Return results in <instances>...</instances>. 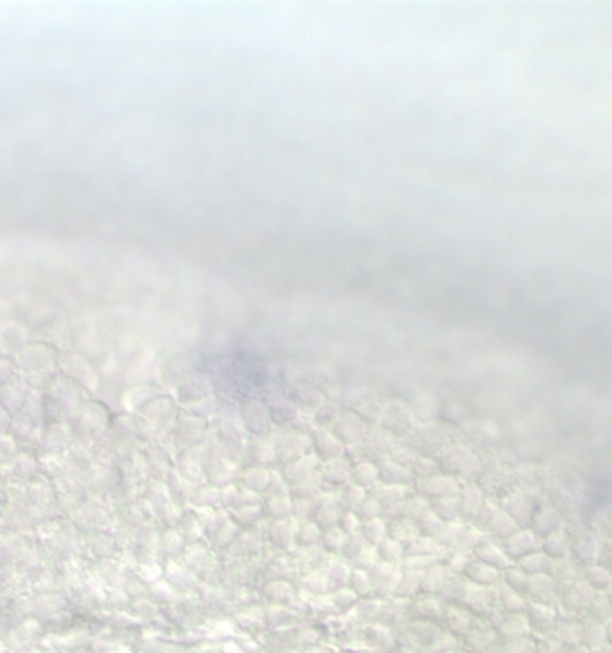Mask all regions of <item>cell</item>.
<instances>
[{
  "mask_svg": "<svg viewBox=\"0 0 612 653\" xmlns=\"http://www.w3.org/2000/svg\"><path fill=\"white\" fill-rule=\"evenodd\" d=\"M429 510L442 520V522H458L460 520V499L458 495H445V497L433 499Z\"/></svg>",
  "mask_w": 612,
  "mask_h": 653,
  "instance_id": "obj_15",
  "label": "cell"
},
{
  "mask_svg": "<svg viewBox=\"0 0 612 653\" xmlns=\"http://www.w3.org/2000/svg\"><path fill=\"white\" fill-rule=\"evenodd\" d=\"M339 413L341 411H339L338 404H334V402H323V404H320L314 409V422H316V426H320L321 429H327V427L336 424Z\"/></svg>",
  "mask_w": 612,
  "mask_h": 653,
  "instance_id": "obj_32",
  "label": "cell"
},
{
  "mask_svg": "<svg viewBox=\"0 0 612 653\" xmlns=\"http://www.w3.org/2000/svg\"><path fill=\"white\" fill-rule=\"evenodd\" d=\"M469 563H471L469 554L460 553V551H454L453 556L447 559V569H449V571H456V572H465Z\"/></svg>",
  "mask_w": 612,
  "mask_h": 653,
  "instance_id": "obj_47",
  "label": "cell"
},
{
  "mask_svg": "<svg viewBox=\"0 0 612 653\" xmlns=\"http://www.w3.org/2000/svg\"><path fill=\"white\" fill-rule=\"evenodd\" d=\"M476 554H478L480 562L487 563V565L497 569V571H499V569H508L510 563H512V560L506 556L505 551L501 549V547H497L496 544H485V542H481L480 546L476 547Z\"/></svg>",
  "mask_w": 612,
  "mask_h": 653,
  "instance_id": "obj_16",
  "label": "cell"
},
{
  "mask_svg": "<svg viewBox=\"0 0 612 653\" xmlns=\"http://www.w3.org/2000/svg\"><path fill=\"white\" fill-rule=\"evenodd\" d=\"M447 575H449V569L435 563L433 568L428 569V572H424V578H422L420 584H422L424 589H438L447 580Z\"/></svg>",
  "mask_w": 612,
  "mask_h": 653,
  "instance_id": "obj_39",
  "label": "cell"
},
{
  "mask_svg": "<svg viewBox=\"0 0 612 653\" xmlns=\"http://www.w3.org/2000/svg\"><path fill=\"white\" fill-rule=\"evenodd\" d=\"M360 533L367 540V544H373L377 546L382 538H386V520L382 517H376V519L364 520L360 526Z\"/></svg>",
  "mask_w": 612,
  "mask_h": 653,
  "instance_id": "obj_29",
  "label": "cell"
},
{
  "mask_svg": "<svg viewBox=\"0 0 612 653\" xmlns=\"http://www.w3.org/2000/svg\"><path fill=\"white\" fill-rule=\"evenodd\" d=\"M503 511H506L517 524H521V520L524 519V517H526V519L531 517V501L526 495L521 494L508 495V497L503 501Z\"/></svg>",
  "mask_w": 612,
  "mask_h": 653,
  "instance_id": "obj_19",
  "label": "cell"
},
{
  "mask_svg": "<svg viewBox=\"0 0 612 653\" xmlns=\"http://www.w3.org/2000/svg\"><path fill=\"white\" fill-rule=\"evenodd\" d=\"M445 522H442L431 510L422 511L415 520H413V526H415V531L419 537L424 538H435L438 535V531L442 529Z\"/></svg>",
  "mask_w": 612,
  "mask_h": 653,
  "instance_id": "obj_21",
  "label": "cell"
},
{
  "mask_svg": "<svg viewBox=\"0 0 612 653\" xmlns=\"http://www.w3.org/2000/svg\"><path fill=\"white\" fill-rule=\"evenodd\" d=\"M570 551H573L574 559L580 563H583V565H593V563H598V556L599 553H602V547H599L598 537H595L593 533H586V535H582V537L574 542Z\"/></svg>",
  "mask_w": 612,
  "mask_h": 653,
  "instance_id": "obj_9",
  "label": "cell"
},
{
  "mask_svg": "<svg viewBox=\"0 0 612 653\" xmlns=\"http://www.w3.org/2000/svg\"><path fill=\"white\" fill-rule=\"evenodd\" d=\"M351 479L354 485L361 486V488H372L377 483V467L372 465L370 461H360L354 463L351 469Z\"/></svg>",
  "mask_w": 612,
  "mask_h": 653,
  "instance_id": "obj_23",
  "label": "cell"
},
{
  "mask_svg": "<svg viewBox=\"0 0 612 653\" xmlns=\"http://www.w3.org/2000/svg\"><path fill=\"white\" fill-rule=\"evenodd\" d=\"M497 510H499V508H497V504H492V503H488V501H483V504H481V508L478 510V513H476V517H474L476 524L480 526V528H487L488 522H490V520H492V517L497 513Z\"/></svg>",
  "mask_w": 612,
  "mask_h": 653,
  "instance_id": "obj_45",
  "label": "cell"
},
{
  "mask_svg": "<svg viewBox=\"0 0 612 653\" xmlns=\"http://www.w3.org/2000/svg\"><path fill=\"white\" fill-rule=\"evenodd\" d=\"M417 494L420 497H429V499H438L445 497V495H458L460 494V485L458 481L451 476L445 474H435V476L428 477H419L415 481Z\"/></svg>",
  "mask_w": 612,
  "mask_h": 653,
  "instance_id": "obj_4",
  "label": "cell"
},
{
  "mask_svg": "<svg viewBox=\"0 0 612 653\" xmlns=\"http://www.w3.org/2000/svg\"><path fill=\"white\" fill-rule=\"evenodd\" d=\"M351 463L345 458H336V460L325 461L321 469L320 479L330 486H343L347 485L351 479Z\"/></svg>",
  "mask_w": 612,
  "mask_h": 653,
  "instance_id": "obj_11",
  "label": "cell"
},
{
  "mask_svg": "<svg viewBox=\"0 0 612 653\" xmlns=\"http://www.w3.org/2000/svg\"><path fill=\"white\" fill-rule=\"evenodd\" d=\"M351 581L355 589L360 590V593H367V590L370 589V576L367 571L354 569V571L351 572Z\"/></svg>",
  "mask_w": 612,
  "mask_h": 653,
  "instance_id": "obj_48",
  "label": "cell"
},
{
  "mask_svg": "<svg viewBox=\"0 0 612 653\" xmlns=\"http://www.w3.org/2000/svg\"><path fill=\"white\" fill-rule=\"evenodd\" d=\"M460 499V519L474 520L476 513L483 504V490H480L476 485H467L458 494Z\"/></svg>",
  "mask_w": 612,
  "mask_h": 653,
  "instance_id": "obj_12",
  "label": "cell"
},
{
  "mask_svg": "<svg viewBox=\"0 0 612 653\" xmlns=\"http://www.w3.org/2000/svg\"><path fill=\"white\" fill-rule=\"evenodd\" d=\"M268 490H271V492H273V495H287V492H289V486H287V483L284 481V477L280 476V474L275 472L273 476H270Z\"/></svg>",
  "mask_w": 612,
  "mask_h": 653,
  "instance_id": "obj_49",
  "label": "cell"
},
{
  "mask_svg": "<svg viewBox=\"0 0 612 653\" xmlns=\"http://www.w3.org/2000/svg\"><path fill=\"white\" fill-rule=\"evenodd\" d=\"M364 497H367V492H364L361 486L354 485V483H347V485H343L341 504L343 506H347V510L354 511L355 508L363 503Z\"/></svg>",
  "mask_w": 612,
  "mask_h": 653,
  "instance_id": "obj_35",
  "label": "cell"
},
{
  "mask_svg": "<svg viewBox=\"0 0 612 653\" xmlns=\"http://www.w3.org/2000/svg\"><path fill=\"white\" fill-rule=\"evenodd\" d=\"M531 520H533V533L544 538L561 533L562 524H564L561 511L555 508H542L536 515H531Z\"/></svg>",
  "mask_w": 612,
  "mask_h": 653,
  "instance_id": "obj_7",
  "label": "cell"
},
{
  "mask_svg": "<svg viewBox=\"0 0 612 653\" xmlns=\"http://www.w3.org/2000/svg\"><path fill=\"white\" fill-rule=\"evenodd\" d=\"M373 499H376L377 503L381 504L382 510L388 506H394L397 504L398 501H403L406 499V486L403 485H373L372 492H370Z\"/></svg>",
  "mask_w": 612,
  "mask_h": 653,
  "instance_id": "obj_17",
  "label": "cell"
},
{
  "mask_svg": "<svg viewBox=\"0 0 612 653\" xmlns=\"http://www.w3.org/2000/svg\"><path fill=\"white\" fill-rule=\"evenodd\" d=\"M487 529L490 531V535H494V537L506 538L517 531L519 524L508 515V513H506V511L497 510V513L492 517V520L488 522Z\"/></svg>",
  "mask_w": 612,
  "mask_h": 653,
  "instance_id": "obj_22",
  "label": "cell"
},
{
  "mask_svg": "<svg viewBox=\"0 0 612 653\" xmlns=\"http://www.w3.org/2000/svg\"><path fill=\"white\" fill-rule=\"evenodd\" d=\"M355 517L360 519V522H364V520L376 519V517H382V506L377 503L376 499L372 495H367L363 499V503L354 510Z\"/></svg>",
  "mask_w": 612,
  "mask_h": 653,
  "instance_id": "obj_38",
  "label": "cell"
},
{
  "mask_svg": "<svg viewBox=\"0 0 612 653\" xmlns=\"http://www.w3.org/2000/svg\"><path fill=\"white\" fill-rule=\"evenodd\" d=\"M382 461V460H381ZM415 477L408 469L401 467L398 463L392 460H385L379 467H377V481H381L382 485H410Z\"/></svg>",
  "mask_w": 612,
  "mask_h": 653,
  "instance_id": "obj_10",
  "label": "cell"
},
{
  "mask_svg": "<svg viewBox=\"0 0 612 653\" xmlns=\"http://www.w3.org/2000/svg\"><path fill=\"white\" fill-rule=\"evenodd\" d=\"M354 562H355V565H357V569H361V571H370V569H372L379 560H377L376 549H369V547H364V549L355 556Z\"/></svg>",
  "mask_w": 612,
  "mask_h": 653,
  "instance_id": "obj_46",
  "label": "cell"
},
{
  "mask_svg": "<svg viewBox=\"0 0 612 653\" xmlns=\"http://www.w3.org/2000/svg\"><path fill=\"white\" fill-rule=\"evenodd\" d=\"M266 510L275 520H286L293 511L291 499L287 497V495H273L268 506H266Z\"/></svg>",
  "mask_w": 612,
  "mask_h": 653,
  "instance_id": "obj_34",
  "label": "cell"
},
{
  "mask_svg": "<svg viewBox=\"0 0 612 653\" xmlns=\"http://www.w3.org/2000/svg\"><path fill=\"white\" fill-rule=\"evenodd\" d=\"M273 540L278 549H289L295 542V529L289 526L287 520H275Z\"/></svg>",
  "mask_w": 612,
  "mask_h": 653,
  "instance_id": "obj_33",
  "label": "cell"
},
{
  "mask_svg": "<svg viewBox=\"0 0 612 653\" xmlns=\"http://www.w3.org/2000/svg\"><path fill=\"white\" fill-rule=\"evenodd\" d=\"M289 400L298 408L304 409H316L318 406L323 404V395L316 388L309 386V384H296L291 391H289Z\"/></svg>",
  "mask_w": 612,
  "mask_h": 653,
  "instance_id": "obj_14",
  "label": "cell"
},
{
  "mask_svg": "<svg viewBox=\"0 0 612 653\" xmlns=\"http://www.w3.org/2000/svg\"><path fill=\"white\" fill-rule=\"evenodd\" d=\"M386 535H388V538H394V540L403 544V542L413 540V538L417 537V531L411 520L395 519V520H386Z\"/></svg>",
  "mask_w": 612,
  "mask_h": 653,
  "instance_id": "obj_24",
  "label": "cell"
},
{
  "mask_svg": "<svg viewBox=\"0 0 612 653\" xmlns=\"http://www.w3.org/2000/svg\"><path fill=\"white\" fill-rule=\"evenodd\" d=\"M539 546L540 542L536 533L530 531V529H524V531H519L517 529L514 535H510V537L505 538L501 549L505 551V554L510 560H521L522 556H526V554L539 549Z\"/></svg>",
  "mask_w": 612,
  "mask_h": 653,
  "instance_id": "obj_5",
  "label": "cell"
},
{
  "mask_svg": "<svg viewBox=\"0 0 612 653\" xmlns=\"http://www.w3.org/2000/svg\"><path fill=\"white\" fill-rule=\"evenodd\" d=\"M360 526H361V522H360V519L355 517L354 511H351V510L343 511L341 517H339L338 528L341 529L345 535H351V533H354V531H360Z\"/></svg>",
  "mask_w": 612,
  "mask_h": 653,
  "instance_id": "obj_44",
  "label": "cell"
},
{
  "mask_svg": "<svg viewBox=\"0 0 612 653\" xmlns=\"http://www.w3.org/2000/svg\"><path fill=\"white\" fill-rule=\"evenodd\" d=\"M364 547H369V544H367V540L363 538V535H361L360 531H354V533H351V535H345V542H343L341 553L345 559L354 560L355 556L364 549Z\"/></svg>",
  "mask_w": 612,
  "mask_h": 653,
  "instance_id": "obj_36",
  "label": "cell"
},
{
  "mask_svg": "<svg viewBox=\"0 0 612 653\" xmlns=\"http://www.w3.org/2000/svg\"><path fill=\"white\" fill-rule=\"evenodd\" d=\"M343 542H345V533L336 526V528H329L325 533H323V537H321V544H323V549L327 553H339L343 547Z\"/></svg>",
  "mask_w": 612,
  "mask_h": 653,
  "instance_id": "obj_41",
  "label": "cell"
},
{
  "mask_svg": "<svg viewBox=\"0 0 612 653\" xmlns=\"http://www.w3.org/2000/svg\"><path fill=\"white\" fill-rule=\"evenodd\" d=\"M341 508H339L338 503H320L318 506L316 513H314V519H316V526L318 528H336L339 522V517H341Z\"/></svg>",
  "mask_w": 612,
  "mask_h": 653,
  "instance_id": "obj_27",
  "label": "cell"
},
{
  "mask_svg": "<svg viewBox=\"0 0 612 653\" xmlns=\"http://www.w3.org/2000/svg\"><path fill=\"white\" fill-rule=\"evenodd\" d=\"M334 436L343 443V445H357L363 442L369 434V427L361 420L354 411L339 413L338 420L334 424Z\"/></svg>",
  "mask_w": 612,
  "mask_h": 653,
  "instance_id": "obj_3",
  "label": "cell"
},
{
  "mask_svg": "<svg viewBox=\"0 0 612 653\" xmlns=\"http://www.w3.org/2000/svg\"><path fill=\"white\" fill-rule=\"evenodd\" d=\"M542 547H544V554H548L551 560L553 559H556V560L567 559V556H570V553H571V551H570L571 549L570 542L565 540V537L562 535V531L555 533V535H549V537L544 538Z\"/></svg>",
  "mask_w": 612,
  "mask_h": 653,
  "instance_id": "obj_28",
  "label": "cell"
},
{
  "mask_svg": "<svg viewBox=\"0 0 612 653\" xmlns=\"http://www.w3.org/2000/svg\"><path fill=\"white\" fill-rule=\"evenodd\" d=\"M382 433L394 434V436H404V434L411 433L413 427V417L408 408L406 402L403 400H392L389 404L382 408L381 418H379Z\"/></svg>",
  "mask_w": 612,
  "mask_h": 653,
  "instance_id": "obj_2",
  "label": "cell"
},
{
  "mask_svg": "<svg viewBox=\"0 0 612 653\" xmlns=\"http://www.w3.org/2000/svg\"><path fill=\"white\" fill-rule=\"evenodd\" d=\"M442 549L444 547L435 538L415 537L413 540L408 542V546L404 547V556H428V559L437 560Z\"/></svg>",
  "mask_w": 612,
  "mask_h": 653,
  "instance_id": "obj_18",
  "label": "cell"
},
{
  "mask_svg": "<svg viewBox=\"0 0 612 653\" xmlns=\"http://www.w3.org/2000/svg\"><path fill=\"white\" fill-rule=\"evenodd\" d=\"M376 554L379 562L395 565L404 556V546L394 538H382L376 546Z\"/></svg>",
  "mask_w": 612,
  "mask_h": 653,
  "instance_id": "obj_25",
  "label": "cell"
},
{
  "mask_svg": "<svg viewBox=\"0 0 612 653\" xmlns=\"http://www.w3.org/2000/svg\"><path fill=\"white\" fill-rule=\"evenodd\" d=\"M465 572L469 575L471 580L478 581V584H492V581H496V578H497V569L490 568V565L480 562V560L469 563Z\"/></svg>",
  "mask_w": 612,
  "mask_h": 653,
  "instance_id": "obj_31",
  "label": "cell"
},
{
  "mask_svg": "<svg viewBox=\"0 0 612 653\" xmlns=\"http://www.w3.org/2000/svg\"><path fill=\"white\" fill-rule=\"evenodd\" d=\"M517 562H519V569L526 572V575H540V572H544V571H549L553 560L549 559L548 554L539 553V551H533V553L522 556V559L517 560Z\"/></svg>",
  "mask_w": 612,
  "mask_h": 653,
  "instance_id": "obj_26",
  "label": "cell"
},
{
  "mask_svg": "<svg viewBox=\"0 0 612 653\" xmlns=\"http://www.w3.org/2000/svg\"><path fill=\"white\" fill-rule=\"evenodd\" d=\"M314 447H316L318 458L323 461L343 458V454H345V445L332 433L325 429L316 431V434H314Z\"/></svg>",
  "mask_w": 612,
  "mask_h": 653,
  "instance_id": "obj_8",
  "label": "cell"
},
{
  "mask_svg": "<svg viewBox=\"0 0 612 653\" xmlns=\"http://www.w3.org/2000/svg\"><path fill=\"white\" fill-rule=\"evenodd\" d=\"M408 408H410L411 411V417L417 418V420L433 422L438 417V413H440V402H438V399L433 395V393L422 391V393H417V395L410 400Z\"/></svg>",
  "mask_w": 612,
  "mask_h": 653,
  "instance_id": "obj_6",
  "label": "cell"
},
{
  "mask_svg": "<svg viewBox=\"0 0 612 653\" xmlns=\"http://www.w3.org/2000/svg\"><path fill=\"white\" fill-rule=\"evenodd\" d=\"M271 411H273V418L277 424L295 422L296 417H298L296 406L293 404L291 400H277L273 408H271Z\"/></svg>",
  "mask_w": 612,
  "mask_h": 653,
  "instance_id": "obj_37",
  "label": "cell"
},
{
  "mask_svg": "<svg viewBox=\"0 0 612 653\" xmlns=\"http://www.w3.org/2000/svg\"><path fill=\"white\" fill-rule=\"evenodd\" d=\"M483 538V533L480 529L471 528V526H460L453 547L460 551V553H469L471 549H476V547L480 546Z\"/></svg>",
  "mask_w": 612,
  "mask_h": 653,
  "instance_id": "obj_20",
  "label": "cell"
},
{
  "mask_svg": "<svg viewBox=\"0 0 612 653\" xmlns=\"http://www.w3.org/2000/svg\"><path fill=\"white\" fill-rule=\"evenodd\" d=\"M506 571V581L514 590H522L528 587V575L519 568H508Z\"/></svg>",
  "mask_w": 612,
  "mask_h": 653,
  "instance_id": "obj_43",
  "label": "cell"
},
{
  "mask_svg": "<svg viewBox=\"0 0 612 653\" xmlns=\"http://www.w3.org/2000/svg\"><path fill=\"white\" fill-rule=\"evenodd\" d=\"M320 538L321 529L318 528L316 522H311V520H305V522L298 526V529H295V542L302 547L313 546Z\"/></svg>",
  "mask_w": 612,
  "mask_h": 653,
  "instance_id": "obj_30",
  "label": "cell"
},
{
  "mask_svg": "<svg viewBox=\"0 0 612 653\" xmlns=\"http://www.w3.org/2000/svg\"><path fill=\"white\" fill-rule=\"evenodd\" d=\"M367 400H370L369 388L355 386L345 391V404L347 406H355V408H360V406L364 404Z\"/></svg>",
  "mask_w": 612,
  "mask_h": 653,
  "instance_id": "obj_42",
  "label": "cell"
},
{
  "mask_svg": "<svg viewBox=\"0 0 612 653\" xmlns=\"http://www.w3.org/2000/svg\"><path fill=\"white\" fill-rule=\"evenodd\" d=\"M586 578L596 589H607L609 584H611L609 571L605 568H602V565H598V563L586 565Z\"/></svg>",
  "mask_w": 612,
  "mask_h": 653,
  "instance_id": "obj_40",
  "label": "cell"
},
{
  "mask_svg": "<svg viewBox=\"0 0 612 653\" xmlns=\"http://www.w3.org/2000/svg\"><path fill=\"white\" fill-rule=\"evenodd\" d=\"M438 469L445 472V476H472L480 470V460L476 458L472 451L463 445H453L451 449L442 452V461H438Z\"/></svg>",
  "mask_w": 612,
  "mask_h": 653,
  "instance_id": "obj_1",
  "label": "cell"
},
{
  "mask_svg": "<svg viewBox=\"0 0 612 653\" xmlns=\"http://www.w3.org/2000/svg\"><path fill=\"white\" fill-rule=\"evenodd\" d=\"M316 461V458H300V460L287 463L282 474L284 481L291 483V485L296 486L302 481H305V479H309L313 474H316L314 472Z\"/></svg>",
  "mask_w": 612,
  "mask_h": 653,
  "instance_id": "obj_13",
  "label": "cell"
}]
</instances>
